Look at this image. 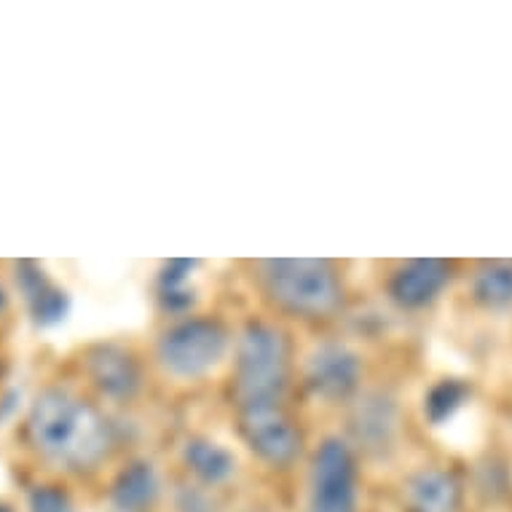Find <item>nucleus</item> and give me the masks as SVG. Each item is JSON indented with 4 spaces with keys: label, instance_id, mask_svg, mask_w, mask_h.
Here are the masks:
<instances>
[{
    "label": "nucleus",
    "instance_id": "obj_1",
    "mask_svg": "<svg viewBox=\"0 0 512 512\" xmlns=\"http://www.w3.org/2000/svg\"><path fill=\"white\" fill-rule=\"evenodd\" d=\"M30 440L65 470H92L110 451V427L92 403L65 389H46L30 408Z\"/></svg>",
    "mask_w": 512,
    "mask_h": 512
},
{
    "label": "nucleus",
    "instance_id": "obj_2",
    "mask_svg": "<svg viewBox=\"0 0 512 512\" xmlns=\"http://www.w3.org/2000/svg\"><path fill=\"white\" fill-rule=\"evenodd\" d=\"M290 376V346L277 328L252 325L236 349V400L242 413L279 408Z\"/></svg>",
    "mask_w": 512,
    "mask_h": 512
},
{
    "label": "nucleus",
    "instance_id": "obj_3",
    "mask_svg": "<svg viewBox=\"0 0 512 512\" xmlns=\"http://www.w3.org/2000/svg\"><path fill=\"white\" fill-rule=\"evenodd\" d=\"M266 290L282 309L322 317L341 303V282L325 261H271L263 266Z\"/></svg>",
    "mask_w": 512,
    "mask_h": 512
},
{
    "label": "nucleus",
    "instance_id": "obj_4",
    "mask_svg": "<svg viewBox=\"0 0 512 512\" xmlns=\"http://www.w3.org/2000/svg\"><path fill=\"white\" fill-rule=\"evenodd\" d=\"M226 352V330L212 319H185L159 341L161 365L177 378L207 376Z\"/></svg>",
    "mask_w": 512,
    "mask_h": 512
},
{
    "label": "nucleus",
    "instance_id": "obj_5",
    "mask_svg": "<svg viewBox=\"0 0 512 512\" xmlns=\"http://www.w3.org/2000/svg\"><path fill=\"white\" fill-rule=\"evenodd\" d=\"M357 462L352 448L336 437L319 445L309 478V512H357Z\"/></svg>",
    "mask_w": 512,
    "mask_h": 512
},
{
    "label": "nucleus",
    "instance_id": "obj_6",
    "mask_svg": "<svg viewBox=\"0 0 512 512\" xmlns=\"http://www.w3.org/2000/svg\"><path fill=\"white\" fill-rule=\"evenodd\" d=\"M242 432L252 451L274 467H285L301 454V432L279 408L244 413Z\"/></svg>",
    "mask_w": 512,
    "mask_h": 512
},
{
    "label": "nucleus",
    "instance_id": "obj_7",
    "mask_svg": "<svg viewBox=\"0 0 512 512\" xmlns=\"http://www.w3.org/2000/svg\"><path fill=\"white\" fill-rule=\"evenodd\" d=\"M360 378V362L352 352L341 346H325L314 354L309 365V384L322 397H346L357 387Z\"/></svg>",
    "mask_w": 512,
    "mask_h": 512
},
{
    "label": "nucleus",
    "instance_id": "obj_8",
    "mask_svg": "<svg viewBox=\"0 0 512 512\" xmlns=\"http://www.w3.org/2000/svg\"><path fill=\"white\" fill-rule=\"evenodd\" d=\"M89 376L108 397H132L140 384L135 360L116 346H100L89 354Z\"/></svg>",
    "mask_w": 512,
    "mask_h": 512
},
{
    "label": "nucleus",
    "instance_id": "obj_9",
    "mask_svg": "<svg viewBox=\"0 0 512 512\" xmlns=\"http://www.w3.org/2000/svg\"><path fill=\"white\" fill-rule=\"evenodd\" d=\"M445 285V269L443 263L437 261H419L411 263L392 279V298L403 306H424L437 295V290Z\"/></svg>",
    "mask_w": 512,
    "mask_h": 512
},
{
    "label": "nucleus",
    "instance_id": "obj_10",
    "mask_svg": "<svg viewBox=\"0 0 512 512\" xmlns=\"http://www.w3.org/2000/svg\"><path fill=\"white\" fill-rule=\"evenodd\" d=\"M113 507L116 512H148L159 499V478L151 464H132L113 483Z\"/></svg>",
    "mask_w": 512,
    "mask_h": 512
},
{
    "label": "nucleus",
    "instance_id": "obj_11",
    "mask_svg": "<svg viewBox=\"0 0 512 512\" xmlns=\"http://www.w3.org/2000/svg\"><path fill=\"white\" fill-rule=\"evenodd\" d=\"M185 464L207 486H220L236 472V459L226 445L204 437L185 445Z\"/></svg>",
    "mask_w": 512,
    "mask_h": 512
},
{
    "label": "nucleus",
    "instance_id": "obj_12",
    "mask_svg": "<svg viewBox=\"0 0 512 512\" xmlns=\"http://www.w3.org/2000/svg\"><path fill=\"white\" fill-rule=\"evenodd\" d=\"M459 488L445 472H419L408 483V504L413 512H454Z\"/></svg>",
    "mask_w": 512,
    "mask_h": 512
},
{
    "label": "nucleus",
    "instance_id": "obj_13",
    "mask_svg": "<svg viewBox=\"0 0 512 512\" xmlns=\"http://www.w3.org/2000/svg\"><path fill=\"white\" fill-rule=\"evenodd\" d=\"M22 282H25V290L27 295H30L33 314L38 317V322L51 325V322H57V319L65 314V309H68L65 293L54 290L41 274H22Z\"/></svg>",
    "mask_w": 512,
    "mask_h": 512
},
{
    "label": "nucleus",
    "instance_id": "obj_14",
    "mask_svg": "<svg viewBox=\"0 0 512 512\" xmlns=\"http://www.w3.org/2000/svg\"><path fill=\"white\" fill-rule=\"evenodd\" d=\"M30 512H76V507L59 486H38L30 494Z\"/></svg>",
    "mask_w": 512,
    "mask_h": 512
},
{
    "label": "nucleus",
    "instance_id": "obj_15",
    "mask_svg": "<svg viewBox=\"0 0 512 512\" xmlns=\"http://www.w3.org/2000/svg\"><path fill=\"white\" fill-rule=\"evenodd\" d=\"M3 303H6V295H3V290H0V309H3Z\"/></svg>",
    "mask_w": 512,
    "mask_h": 512
}]
</instances>
